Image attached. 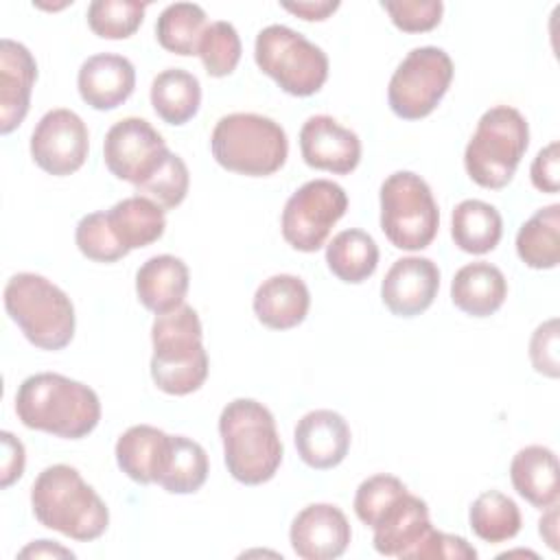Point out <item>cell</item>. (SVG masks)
<instances>
[{
    "mask_svg": "<svg viewBox=\"0 0 560 560\" xmlns=\"http://www.w3.org/2000/svg\"><path fill=\"white\" fill-rule=\"evenodd\" d=\"M15 413L28 429L63 440H81L101 420V400L92 387L57 372L26 376L15 392Z\"/></svg>",
    "mask_w": 560,
    "mask_h": 560,
    "instance_id": "cell-1",
    "label": "cell"
},
{
    "mask_svg": "<svg viewBox=\"0 0 560 560\" xmlns=\"http://www.w3.org/2000/svg\"><path fill=\"white\" fill-rule=\"evenodd\" d=\"M219 435L228 472L245 483L269 481L282 464V442L273 413L254 398L230 400L219 416Z\"/></svg>",
    "mask_w": 560,
    "mask_h": 560,
    "instance_id": "cell-2",
    "label": "cell"
},
{
    "mask_svg": "<svg viewBox=\"0 0 560 560\" xmlns=\"http://www.w3.org/2000/svg\"><path fill=\"white\" fill-rule=\"evenodd\" d=\"M33 516L48 529L90 542L105 534L109 510L81 472L68 464L44 468L31 488Z\"/></svg>",
    "mask_w": 560,
    "mask_h": 560,
    "instance_id": "cell-3",
    "label": "cell"
},
{
    "mask_svg": "<svg viewBox=\"0 0 560 560\" xmlns=\"http://www.w3.org/2000/svg\"><path fill=\"white\" fill-rule=\"evenodd\" d=\"M151 378L171 396L197 392L208 378V352L197 311L188 304L155 315L151 326Z\"/></svg>",
    "mask_w": 560,
    "mask_h": 560,
    "instance_id": "cell-4",
    "label": "cell"
},
{
    "mask_svg": "<svg viewBox=\"0 0 560 560\" xmlns=\"http://www.w3.org/2000/svg\"><path fill=\"white\" fill-rule=\"evenodd\" d=\"M210 149L217 164L225 171L247 177H267L284 166L289 140L273 118L234 112L217 120Z\"/></svg>",
    "mask_w": 560,
    "mask_h": 560,
    "instance_id": "cell-5",
    "label": "cell"
},
{
    "mask_svg": "<svg viewBox=\"0 0 560 560\" xmlns=\"http://www.w3.org/2000/svg\"><path fill=\"white\" fill-rule=\"evenodd\" d=\"M4 308L39 350H61L74 337V306L66 291L39 273L22 271L7 280Z\"/></svg>",
    "mask_w": 560,
    "mask_h": 560,
    "instance_id": "cell-6",
    "label": "cell"
},
{
    "mask_svg": "<svg viewBox=\"0 0 560 560\" xmlns=\"http://www.w3.org/2000/svg\"><path fill=\"white\" fill-rule=\"evenodd\" d=\"M529 147L525 116L510 105H494L481 114L464 151L468 177L481 188L508 186Z\"/></svg>",
    "mask_w": 560,
    "mask_h": 560,
    "instance_id": "cell-7",
    "label": "cell"
},
{
    "mask_svg": "<svg viewBox=\"0 0 560 560\" xmlns=\"http://www.w3.org/2000/svg\"><path fill=\"white\" fill-rule=\"evenodd\" d=\"M381 230L405 252L429 247L440 228V210L429 184L411 173L396 171L381 184Z\"/></svg>",
    "mask_w": 560,
    "mask_h": 560,
    "instance_id": "cell-8",
    "label": "cell"
},
{
    "mask_svg": "<svg viewBox=\"0 0 560 560\" xmlns=\"http://www.w3.org/2000/svg\"><path fill=\"white\" fill-rule=\"evenodd\" d=\"M254 59L291 96L317 94L328 79L326 52L284 24H269L256 35Z\"/></svg>",
    "mask_w": 560,
    "mask_h": 560,
    "instance_id": "cell-9",
    "label": "cell"
},
{
    "mask_svg": "<svg viewBox=\"0 0 560 560\" xmlns=\"http://www.w3.org/2000/svg\"><path fill=\"white\" fill-rule=\"evenodd\" d=\"M453 81V61L438 46H420L394 70L387 85L389 109L402 120H420L429 116Z\"/></svg>",
    "mask_w": 560,
    "mask_h": 560,
    "instance_id": "cell-10",
    "label": "cell"
},
{
    "mask_svg": "<svg viewBox=\"0 0 560 560\" xmlns=\"http://www.w3.org/2000/svg\"><path fill=\"white\" fill-rule=\"evenodd\" d=\"M346 210L348 195L339 184L332 179H311L284 203L280 217L282 238L298 252H317Z\"/></svg>",
    "mask_w": 560,
    "mask_h": 560,
    "instance_id": "cell-11",
    "label": "cell"
},
{
    "mask_svg": "<svg viewBox=\"0 0 560 560\" xmlns=\"http://www.w3.org/2000/svg\"><path fill=\"white\" fill-rule=\"evenodd\" d=\"M168 147L153 125L138 116H127L109 127L103 142V160L118 179L142 184L164 162Z\"/></svg>",
    "mask_w": 560,
    "mask_h": 560,
    "instance_id": "cell-12",
    "label": "cell"
},
{
    "mask_svg": "<svg viewBox=\"0 0 560 560\" xmlns=\"http://www.w3.org/2000/svg\"><path fill=\"white\" fill-rule=\"evenodd\" d=\"M90 149V133L79 114L66 107L46 112L31 133V158L48 175L77 173Z\"/></svg>",
    "mask_w": 560,
    "mask_h": 560,
    "instance_id": "cell-13",
    "label": "cell"
},
{
    "mask_svg": "<svg viewBox=\"0 0 560 560\" xmlns=\"http://www.w3.org/2000/svg\"><path fill=\"white\" fill-rule=\"evenodd\" d=\"M352 538L346 514L332 503L302 508L289 529V540L302 560H335L343 556Z\"/></svg>",
    "mask_w": 560,
    "mask_h": 560,
    "instance_id": "cell-14",
    "label": "cell"
},
{
    "mask_svg": "<svg viewBox=\"0 0 560 560\" xmlns=\"http://www.w3.org/2000/svg\"><path fill=\"white\" fill-rule=\"evenodd\" d=\"M440 289V269L431 258H398L381 282V300L392 315L416 317L424 313Z\"/></svg>",
    "mask_w": 560,
    "mask_h": 560,
    "instance_id": "cell-15",
    "label": "cell"
},
{
    "mask_svg": "<svg viewBox=\"0 0 560 560\" xmlns=\"http://www.w3.org/2000/svg\"><path fill=\"white\" fill-rule=\"evenodd\" d=\"M300 153L311 168L348 175L361 162V140L332 116L317 114L300 129Z\"/></svg>",
    "mask_w": 560,
    "mask_h": 560,
    "instance_id": "cell-16",
    "label": "cell"
},
{
    "mask_svg": "<svg viewBox=\"0 0 560 560\" xmlns=\"http://www.w3.org/2000/svg\"><path fill=\"white\" fill-rule=\"evenodd\" d=\"M374 549L389 558H413L429 538L433 525L429 521L427 503L409 490L400 494L374 523Z\"/></svg>",
    "mask_w": 560,
    "mask_h": 560,
    "instance_id": "cell-17",
    "label": "cell"
},
{
    "mask_svg": "<svg viewBox=\"0 0 560 560\" xmlns=\"http://www.w3.org/2000/svg\"><path fill=\"white\" fill-rule=\"evenodd\" d=\"M350 438L346 418L332 409L304 413L293 431L300 459L315 470H330L339 466L350 451Z\"/></svg>",
    "mask_w": 560,
    "mask_h": 560,
    "instance_id": "cell-18",
    "label": "cell"
},
{
    "mask_svg": "<svg viewBox=\"0 0 560 560\" xmlns=\"http://www.w3.org/2000/svg\"><path fill=\"white\" fill-rule=\"evenodd\" d=\"M37 63L33 52L4 37L0 42V133H11L28 114Z\"/></svg>",
    "mask_w": 560,
    "mask_h": 560,
    "instance_id": "cell-19",
    "label": "cell"
},
{
    "mask_svg": "<svg viewBox=\"0 0 560 560\" xmlns=\"http://www.w3.org/2000/svg\"><path fill=\"white\" fill-rule=\"evenodd\" d=\"M77 88L90 107L98 112L116 109L136 88V68L122 55L98 52L81 63Z\"/></svg>",
    "mask_w": 560,
    "mask_h": 560,
    "instance_id": "cell-20",
    "label": "cell"
},
{
    "mask_svg": "<svg viewBox=\"0 0 560 560\" xmlns=\"http://www.w3.org/2000/svg\"><path fill=\"white\" fill-rule=\"evenodd\" d=\"M190 287V271L186 262L173 254H160L144 260L136 271V293L140 304L164 315L184 304Z\"/></svg>",
    "mask_w": 560,
    "mask_h": 560,
    "instance_id": "cell-21",
    "label": "cell"
},
{
    "mask_svg": "<svg viewBox=\"0 0 560 560\" xmlns=\"http://www.w3.org/2000/svg\"><path fill=\"white\" fill-rule=\"evenodd\" d=\"M252 306L262 326L271 330H289L306 319L311 293L302 278L276 273L258 284Z\"/></svg>",
    "mask_w": 560,
    "mask_h": 560,
    "instance_id": "cell-22",
    "label": "cell"
},
{
    "mask_svg": "<svg viewBox=\"0 0 560 560\" xmlns=\"http://www.w3.org/2000/svg\"><path fill=\"white\" fill-rule=\"evenodd\" d=\"M508 298V282L499 267L477 260L457 269L451 282L453 304L470 317L497 313Z\"/></svg>",
    "mask_w": 560,
    "mask_h": 560,
    "instance_id": "cell-23",
    "label": "cell"
},
{
    "mask_svg": "<svg viewBox=\"0 0 560 560\" xmlns=\"http://www.w3.org/2000/svg\"><path fill=\"white\" fill-rule=\"evenodd\" d=\"M510 479L514 490L534 508L547 510L558 503V457L551 448L540 444L521 448L510 462Z\"/></svg>",
    "mask_w": 560,
    "mask_h": 560,
    "instance_id": "cell-24",
    "label": "cell"
},
{
    "mask_svg": "<svg viewBox=\"0 0 560 560\" xmlns=\"http://www.w3.org/2000/svg\"><path fill=\"white\" fill-rule=\"evenodd\" d=\"M168 433L151 424L129 427L116 442V464L136 483H155L168 446Z\"/></svg>",
    "mask_w": 560,
    "mask_h": 560,
    "instance_id": "cell-25",
    "label": "cell"
},
{
    "mask_svg": "<svg viewBox=\"0 0 560 560\" xmlns=\"http://www.w3.org/2000/svg\"><path fill=\"white\" fill-rule=\"evenodd\" d=\"M107 221L116 234V238L131 252L147 247L162 238L166 228L164 208L155 201L133 195L125 197L107 210Z\"/></svg>",
    "mask_w": 560,
    "mask_h": 560,
    "instance_id": "cell-26",
    "label": "cell"
},
{
    "mask_svg": "<svg viewBox=\"0 0 560 560\" xmlns=\"http://www.w3.org/2000/svg\"><path fill=\"white\" fill-rule=\"evenodd\" d=\"M208 455L203 446L186 435H171L155 483L171 494H192L208 479Z\"/></svg>",
    "mask_w": 560,
    "mask_h": 560,
    "instance_id": "cell-27",
    "label": "cell"
},
{
    "mask_svg": "<svg viewBox=\"0 0 560 560\" xmlns=\"http://www.w3.org/2000/svg\"><path fill=\"white\" fill-rule=\"evenodd\" d=\"M503 234V219L494 206L481 199H464L451 214V236L466 254L492 252Z\"/></svg>",
    "mask_w": 560,
    "mask_h": 560,
    "instance_id": "cell-28",
    "label": "cell"
},
{
    "mask_svg": "<svg viewBox=\"0 0 560 560\" xmlns=\"http://www.w3.org/2000/svg\"><path fill=\"white\" fill-rule=\"evenodd\" d=\"M151 105L166 125L188 122L201 105L199 79L182 68L162 70L151 83Z\"/></svg>",
    "mask_w": 560,
    "mask_h": 560,
    "instance_id": "cell-29",
    "label": "cell"
},
{
    "mask_svg": "<svg viewBox=\"0 0 560 560\" xmlns=\"http://www.w3.org/2000/svg\"><path fill=\"white\" fill-rule=\"evenodd\" d=\"M516 254L532 269H553L560 262V203L536 210L518 228Z\"/></svg>",
    "mask_w": 560,
    "mask_h": 560,
    "instance_id": "cell-30",
    "label": "cell"
},
{
    "mask_svg": "<svg viewBox=\"0 0 560 560\" xmlns=\"http://www.w3.org/2000/svg\"><path fill=\"white\" fill-rule=\"evenodd\" d=\"M326 265L341 282L359 284L376 271L378 245L363 230H343L326 245Z\"/></svg>",
    "mask_w": 560,
    "mask_h": 560,
    "instance_id": "cell-31",
    "label": "cell"
},
{
    "mask_svg": "<svg viewBox=\"0 0 560 560\" xmlns=\"http://www.w3.org/2000/svg\"><path fill=\"white\" fill-rule=\"evenodd\" d=\"M468 521L475 536L490 545L512 540L523 523L518 505L499 490L481 492L470 505Z\"/></svg>",
    "mask_w": 560,
    "mask_h": 560,
    "instance_id": "cell-32",
    "label": "cell"
},
{
    "mask_svg": "<svg viewBox=\"0 0 560 560\" xmlns=\"http://www.w3.org/2000/svg\"><path fill=\"white\" fill-rule=\"evenodd\" d=\"M206 26L208 18L199 4L173 2L158 15L155 37L164 50L188 57L197 55Z\"/></svg>",
    "mask_w": 560,
    "mask_h": 560,
    "instance_id": "cell-33",
    "label": "cell"
},
{
    "mask_svg": "<svg viewBox=\"0 0 560 560\" xmlns=\"http://www.w3.org/2000/svg\"><path fill=\"white\" fill-rule=\"evenodd\" d=\"M147 2L138 0H94L88 7V24L103 39L131 37L144 18Z\"/></svg>",
    "mask_w": 560,
    "mask_h": 560,
    "instance_id": "cell-34",
    "label": "cell"
},
{
    "mask_svg": "<svg viewBox=\"0 0 560 560\" xmlns=\"http://www.w3.org/2000/svg\"><path fill=\"white\" fill-rule=\"evenodd\" d=\"M241 37L236 33V28L225 22V20H217L210 22L201 35L197 55L206 68V72L210 77H228L236 70L238 61H241Z\"/></svg>",
    "mask_w": 560,
    "mask_h": 560,
    "instance_id": "cell-35",
    "label": "cell"
},
{
    "mask_svg": "<svg viewBox=\"0 0 560 560\" xmlns=\"http://www.w3.org/2000/svg\"><path fill=\"white\" fill-rule=\"evenodd\" d=\"M188 186H190V173L186 162L177 153L168 151L164 162L158 166V171L149 175L142 184H138L136 190L138 195L155 201L160 208L173 210L186 199Z\"/></svg>",
    "mask_w": 560,
    "mask_h": 560,
    "instance_id": "cell-36",
    "label": "cell"
},
{
    "mask_svg": "<svg viewBox=\"0 0 560 560\" xmlns=\"http://www.w3.org/2000/svg\"><path fill=\"white\" fill-rule=\"evenodd\" d=\"M79 252L94 262H116L129 254V249L116 238L107 212H90L81 217L74 230Z\"/></svg>",
    "mask_w": 560,
    "mask_h": 560,
    "instance_id": "cell-37",
    "label": "cell"
},
{
    "mask_svg": "<svg viewBox=\"0 0 560 560\" xmlns=\"http://www.w3.org/2000/svg\"><path fill=\"white\" fill-rule=\"evenodd\" d=\"M407 492V486L394 477V475H372L363 479L354 494V514L363 525L374 527V523L381 518V514L400 497Z\"/></svg>",
    "mask_w": 560,
    "mask_h": 560,
    "instance_id": "cell-38",
    "label": "cell"
},
{
    "mask_svg": "<svg viewBox=\"0 0 560 560\" xmlns=\"http://www.w3.org/2000/svg\"><path fill=\"white\" fill-rule=\"evenodd\" d=\"M392 24L405 33H427L442 20L444 4L440 0H387L381 2Z\"/></svg>",
    "mask_w": 560,
    "mask_h": 560,
    "instance_id": "cell-39",
    "label": "cell"
},
{
    "mask_svg": "<svg viewBox=\"0 0 560 560\" xmlns=\"http://www.w3.org/2000/svg\"><path fill=\"white\" fill-rule=\"evenodd\" d=\"M529 361L534 370L542 376L558 378L560 357H558V317L542 322L529 339Z\"/></svg>",
    "mask_w": 560,
    "mask_h": 560,
    "instance_id": "cell-40",
    "label": "cell"
},
{
    "mask_svg": "<svg viewBox=\"0 0 560 560\" xmlns=\"http://www.w3.org/2000/svg\"><path fill=\"white\" fill-rule=\"evenodd\" d=\"M477 549L466 538L431 529L429 538L416 553V560H475Z\"/></svg>",
    "mask_w": 560,
    "mask_h": 560,
    "instance_id": "cell-41",
    "label": "cell"
},
{
    "mask_svg": "<svg viewBox=\"0 0 560 560\" xmlns=\"http://www.w3.org/2000/svg\"><path fill=\"white\" fill-rule=\"evenodd\" d=\"M529 177L534 188H538L540 192H558L560 188V142L553 140L547 147H542L532 166H529Z\"/></svg>",
    "mask_w": 560,
    "mask_h": 560,
    "instance_id": "cell-42",
    "label": "cell"
},
{
    "mask_svg": "<svg viewBox=\"0 0 560 560\" xmlns=\"http://www.w3.org/2000/svg\"><path fill=\"white\" fill-rule=\"evenodd\" d=\"M2 438V479H0V486L2 488H9L13 481H18L24 472V444L9 431H2L0 433Z\"/></svg>",
    "mask_w": 560,
    "mask_h": 560,
    "instance_id": "cell-43",
    "label": "cell"
},
{
    "mask_svg": "<svg viewBox=\"0 0 560 560\" xmlns=\"http://www.w3.org/2000/svg\"><path fill=\"white\" fill-rule=\"evenodd\" d=\"M282 9H287L289 13L306 20V22H322L326 20L330 13H335L339 9L337 0H304V2H282Z\"/></svg>",
    "mask_w": 560,
    "mask_h": 560,
    "instance_id": "cell-44",
    "label": "cell"
},
{
    "mask_svg": "<svg viewBox=\"0 0 560 560\" xmlns=\"http://www.w3.org/2000/svg\"><path fill=\"white\" fill-rule=\"evenodd\" d=\"M538 525H540V527H538L540 536H542L545 542L556 551V549H558V505H556V503L547 508V514L540 518Z\"/></svg>",
    "mask_w": 560,
    "mask_h": 560,
    "instance_id": "cell-45",
    "label": "cell"
},
{
    "mask_svg": "<svg viewBox=\"0 0 560 560\" xmlns=\"http://www.w3.org/2000/svg\"><path fill=\"white\" fill-rule=\"evenodd\" d=\"M20 556H22V558H26V556H35V558H39V556L74 558V553H72L70 549H63V547H59V545H52L50 540H37V542H33V545L24 547V549L20 551Z\"/></svg>",
    "mask_w": 560,
    "mask_h": 560,
    "instance_id": "cell-46",
    "label": "cell"
}]
</instances>
